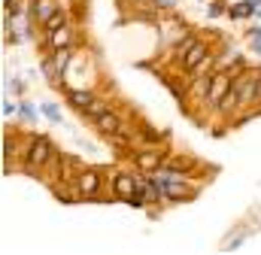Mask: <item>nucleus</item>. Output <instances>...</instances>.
Segmentation results:
<instances>
[{"mask_svg": "<svg viewBox=\"0 0 261 255\" xmlns=\"http://www.w3.org/2000/svg\"><path fill=\"white\" fill-rule=\"evenodd\" d=\"M206 58H210V49H206L200 40H195V46L179 58V64H182V70H186V73H195V70H200V64L206 61Z\"/></svg>", "mask_w": 261, "mask_h": 255, "instance_id": "obj_5", "label": "nucleus"}, {"mask_svg": "<svg viewBox=\"0 0 261 255\" xmlns=\"http://www.w3.org/2000/svg\"><path fill=\"white\" fill-rule=\"evenodd\" d=\"M158 3H164V6H170V3H173V0H158Z\"/></svg>", "mask_w": 261, "mask_h": 255, "instance_id": "obj_20", "label": "nucleus"}, {"mask_svg": "<svg viewBox=\"0 0 261 255\" xmlns=\"http://www.w3.org/2000/svg\"><path fill=\"white\" fill-rule=\"evenodd\" d=\"M73 40H76V34H73L70 24H64V28H58V31L49 34V46L52 49H67V46H73Z\"/></svg>", "mask_w": 261, "mask_h": 255, "instance_id": "obj_8", "label": "nucleus"}, {"mask_svg": "<svg viewBox=\"0 0 261 255\" xmlns=\"http://www.w3.org/2000/svg\"><path fill=\"white\" fill-rule=\"evenodd\" d=\"M134 161H137V167H140L143 173H155V170H161V167H164L167 155H164V152H158V149H143V152H137V155H134Z\"/></svg>", "mask_w": 261, "mask_h": 255, "instance_id": "obj_4", "label": "nucleus"}, {"mask_svg": "<svg viewBox=\"0 0 261 255\" xmlns=\"http://www.w3.org/2000/svg\"><path fill=\"white\" fill-rule=\"evenodd\" d=\"M94 125L100 128L103 134H113V131H122V119H119V116L110 110V113H103L100 119H94Z\"/></svg>", "mask_w": 261, "mask_h": 255, "instance_id": "obj_10", "label": "nucleus"}, {"mask_svg": "<svg viewBox=\"0 0 261 255\" xmlns=\"http://www.w3.org/2000/svg\"><path fill=\"white\" fill-rule=\"evenodd\" d=\"M231 88H234V76L231 73H213L210 91H206V104L210 107H222V100L231 94Z\"/></svg>", "mask_w": 261, "mask_h": 255, "instance_id": "obj_2", "label": "nucleus"}, {"mask_svg": "<svg viewBox=\"0 0 261 255\" xmlns=\"http://www.w3.org/2000/svg\"><path fill=\"white\" fill-rule=\"evenodd\" d=\"M21 119H34V110L28 104H21Z\"/></svg>", "mask_w": 261, "mask_h": 255, "instance_id": "obj_19", "label": "nucleus"}, {"mask_svg": "<svg viewBox=\"0 0 261 255\" xmlns=\"http://www.w3.org/2000/svg\"><path fill=\"white\" fill-rule=\"evenodd\" d=\"M43 24H46V31H49V34H52V31H58V28H64V24H67V15H64V9H58V12H52V15H49V18H46Z\"/></svg>", "mask_w": 261, "mask_h": 255, "instance_id": "obj_12", "label": "nucleus"}, {"mask_svg": "<svg viewBox=\"0 0 261 255\" xmlns=\"http://www.w3.org/2000/svg\"><path fill=\"white\" fill-rule=\"evenodd\" d=\"M252 12H255V0H246V3L231 6V18H246V15H252Z\"/></svg>", "mask_w": 261, "mask_h": 255, "instance_id": "obj_14", "label": "nucleus"}, {"mask_svg": "<svg viewBox=\"0 0 261 255\" xmlns=\"http://www.w3.org/2000/svg\"><path fill=\"white\" fill-rule=\"evenodd\" d=\"M103 113H110V107H107L103 100H94V104H91V107L85 110V116H88V119H100Z\"/></svg>", "mask_w": 261, "mask_h": 255, "instance_id": "obj_15", "label": "nucleus"}, {"mask_svg": "<svg viewBox=\"0 0 261 255\" xmlns=\"http://www.w3.org/2000/svg\"><path fill=\"white\" fill-rule=\"evenodd\" d=\"M52 158H55L52 143H49L46 137H34V140H31V146H28V155H24L28 170H31V173H43V167H46Z\"/></svg>", "mask_w": 261, "mask_h": 255, "instance_id": "obj_1", "label": "nucleus"}, {"mask_svg": "<svg viewBox=\"0 0 261 255\" xmlns=\"http://www.w3.org/2000/svg\"><path fill=\"white\" fill-rule=\"evenodd\" d=\"M52 12H58L55 0H34V9H31V15H34L37 21H46Z\"/></svg>", "mask_w": 261, "mask_h": 255, "instance_id": "obj_9", "label": "nucleus"}, {"mask_svg": "<svg viewBox=\"0 0 261 255\" xmlns=\"http://www.w3.org/2000/svg\"><path fill=\"white\" fill-rule=\"evenodd\" d=\"M206 12H210V15H219V12H222V3H219V0H216V3H210V9H206Z\"/></svg>", "mask_w": 261, "mask_h": 255, "instance_id": "obj_18", "label": "nucleus"}, {"mask_svg": "<svg viewBox=\"0 0 261 255\" xmlns=\"http://www.w3.org/2000/svg\"><path fill=\"white\" fill-rule=\"evenodd\" d=\"M155 186L161 189V197L167 200H189L195 191L189 189V183H164V180H155Z\"/></svg>", "mask_w": 261, "mask_h": 255, "instance_id": "obj_6", "label": "nucleus"}, {"mask_svg": "<svg viewBox=\"0 0 261 255\" xmlns=\"http://www.w3.org/2000/svg\"><path fill=\"white\" fill-rule=\"evenodd\" d=\"M43 113H46V116H49L52 122H61V113H58V107H52V104H46V107H43Z\"/></svg>", "mask_w": 261, "mask_h": 255, "instance_id": "obj_16", "label": "nucleus"}, {"mask_svg": "<svg viewBox=\"0 0 261 255\" xmlns=\"http://www.w3.org/2000/svg\"><path fill=\"white\" fill-rule=\"evenodd\" d=\"M113 194L130 203V200H134V194H137V176H130V173H119V176H116V183H113Z\"/></svg>", "mask_w": 261, "mask_h": 255, "instance_id": "obj_7", "label": "nucleus"}, {"mask_svg": "<svg viewBox=\"0 0 261 255\" xmlns=\"http://www.w3.org/2000/svg\"><path fill=\"white\" fill-rule=\"evenodd\" d=\"M100 186H103V180H100L97 170H79L73 176V189L79 191L82 197H97L100 194Z\"/></svg>", "mask_w": 261, "mask_h": 255, "instance_id": "obj_3", "label": "nucleus"}, {"mask_svg": "<svg viewBox=\"0 0 261 255\" xmlns=\"http://www.w3.org/2000/svg\"><path fill=\"white\" fill-rule=\"evenodd\" d=\"M70 58H73L70 46H67V49H55V58H52V61H55V70H58V73H64L67 64H70Z\"/></svg>", "mask_w": 261, "mask_h": 255, "instance_id": "obj_13", "label": "nucleus"}, {"mask_svg": "<svg viewBox=\"0 0 261 255\" xmlns=\"http://www.w3.org/2000/svg\"><path fill=\"white\" fill-rule=\"evenodd\" d=\"M143 137H146V140H164L167 134H164V131H155V128H146V131H143Z\"/></svg>", "mask_w": 261, "mask_h": 255, "instance_id": "obj_17", "label": "nucleus"}, {"mask_svg": "<svg viewBox=\"0 0 261 255\" xmlns=\"http://www.w3.org/2000/svg\"><path fill=\"white\" fill-rule=\"evenodd\" d=\"M67 100H70V107H76V110H88V107L94 104V94H91V91H70Z\"/></svg>", "mask_w": 261, "mask_h": 255, "instance_id": "obj_11", "label": "nucleus"}]
</instances>
